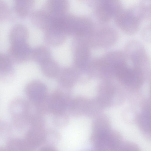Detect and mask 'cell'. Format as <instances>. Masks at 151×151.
Listing matches in <instances>:
<instances>
[{"mask_svg":"<svg viewBox=\"0 0 151 151\" xmlns=\"http://www.w3.org/2000/svg\"><path fill=\"white\" fill-rule=\"evenodd\" d=\"M32 23L38 28L45 31L53 23L54 19L44 9L36 10L31 14Z\"/></svg>","mask_w":151,"mask_h":151,"instance_id":"30bf717a","label":"cell"},{"mask_svg":"<svg viewBox=\"0 0 151 151\" xmlns=\"http://www.w3.org/2000/svg\"><path fill=\"white\" fill-rule=\"evenodd\" d=\"M44 10L54 19L59 18L66 14L69 3L65 0H52L46 2Z\"/></svg>","mask_w":151,"mask_h":151,"instance_id":"ba28073f","label":"cell"},{"mask_svg":"<svg viewBox=\"0 0 151 151\" xmlns=\"http://www.w3.org/2000/svg\"><path fill=\"white\" fill-rule=\"evenodd\" d=\"M34 5L32 0H16L14 4V11L18 16L24 18L30 13Z\"/></svg>","mask_w":151,"mask_h":151,"instance_id":"7c38bea8","label":"cell"},{"mask_svg":"<svg viewBox=\"0 0 151 151\" xmlns=\"http://www.w3.org/2000/svg\"><path fill=\"white\" fill-rule=\"evenodd\" d=\"M28 35V30L23 24H18L10 29L9 38L11 44L26 42Z\"/></svg>","mask_w":151,"mask_h":151,"instance_id":"8fae6325","label":"cell"},{"mask_svg":"<svg viewBox=\"0 0 151 151\" xmlns=\"http://www.w3.org/2000/svg\"><path fill=\"white\" fill-rule=\"evenodd\" d=\"M118 38V32L114 27L100 23L95 24L86 41L91 48L104 49L114 45Z\"/></svg>","mask_w":151,"mask_h":151,"instance_id":"7a4b0ae2","label":"cell"},{"mask_svg":"<svg viewBox=\"0 0 151 151\" xmlns=\"http://www.w3.org/2000/svg\"><path fill=\"white\" fill-rule=\"evenodd\" d=\"M32 50L26 42L11 44L8 55L14 63H20L26 61L31 56Z\"/></svg>","mask_w":151,"mask_h":151,"instance_id":"277c9868","label":"cell"},{"mask_svg":"<svg viewBox=\"0 0 151 151\" xmlns=\"http://www.w3.org/2000/svg\"><path fill=\"white\" fill-rule=\"evenodd\" d=\"M8 110L13 120L16 122L19 121L26 117L28 113L27 104L22 98H15L9 103Z\"/></svg>","mask_w":151,"mask_h":151,"instance_id":"8992f818","label":"cell"},{"mask_svg":"<svg viewBox=\"0 0 151 151\" xmlns=\"http://www.w3.org/2000/svg\"><path fill=\"white\" fill-rule=\"evenodd\" d=\"M50 52L48 48L44 46L36 47L32 50L31 56L37 61L43 62L50 58Z\"/></svg>","mask_w":151,"mask_h":151,"instance_id":"4fadbf2b","label":"cell"},{"mask_svg":"<svg viewBox=\"0 0 151 151\" xmlns=\"http://www.w3.org/2000/svg\"><path fill=\"white\" fill-rule=\"evenodd\" d=\"M119 151H140L137 147L134 144L127 143L120 145Z\"/></svg>","mask_w":151,"mask_h":151,"instance_id":"9a60e30c","label":"cell"},{"mask_svg":"<svg viewBox=\"0 0 151 151\" xmlns=\"http://www.w3.org/2000/svg\"><path fill=\"white\" fill-rule=\"evenodd\" d=\"M147 17L146 8L139 2L128 8H123L114 19L116 25L122 31L131 35L137 32L142 21L147 20Z\"/></svg>","mask_w":151,"mask_h":151,"instance_id":"6da1fadb","label":"cell"},{"mask_svg":"<svg viewBox=\"0 0 151 151\" xmlns=\"http://www.w3.org/2000/svg\"><path fill=\"white\" fill-rule=\"evenodd\" d=\"M44 39L49 45L56 46L63 42L67 35L55 20L53 24L45 31Z\"/></svg>","mask_w":151,"mask_h":151,"instance_id":"5b68a950","label":"cell"},{"mask_svg":"<svg viewBox=\"0 0 151 151\" xmlns=\"http://www.w3.org/2000/svg\"><path fill=\"white\" fill-rule=\"evenodd\" d=\"M94 15L100 23L106 24L123 9L121 1L118 0H100L93 3Z\"/></svg>","mask_w":151,"mask_h":151,"instance_id":"3957f363","label":"cell"},{"mask_svg":"<svg viewBox=\"0 0 151 151\" xmlns=\"http://www.w3.org/2000/svg\"><path fill=\"white\" fill-rule=\"evenodd\" d=\"M75 38L73 45L74 60L77 64H82L90 58L91 48L84 40Z\"/></svg>","mask_w":151,"mask_h":151,"instance_id":"52a82bcc","label":"cell"},{"mask_svg":"<svg viewBox=\"0 0 151 151\" xmlns=\"http://www.w3.org/2000/svg\"><path fill=\"white\" fill-rule=\"evenodd\" d=\"M13 63L8 55L0 53V79L3 82L9 83L14 79Z\"/></svg>","mask_w":151,"mask_h":151,"instance_id":"9c48e42d","label":"cell"},{"mask_svg":"<svg viewBox=\"0 0 151 151\" xmlns=\"http://www.w3.org/2000/svg\"><path fill=\"white\" fill-rule=\"evenodd\" d=\"M142 35L145 40L148 41L150 40V26H147L144 29Z\"/></svg>","mask_w":151,"mask_h":151,"instance_id":"2e32d148","label":"cell"},{"mask_svg":"<svg viewBox=\"0 0 151 151\" xmlns=\"http://www.w3.org/2000/svg\"><path fill=\"white\" fill-rule=\"evenodd\" d=\"M10 14L9 8L4 1L0 0V21L5 20Z\"/></svg>","mask_w":151,"mask_h":151,"instance_id":"5bb4252c","label":"cell"}]
</instances>
